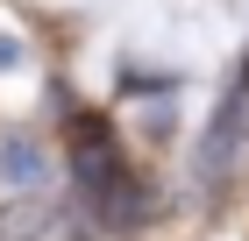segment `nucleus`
Segmentation results:
<instances>
[{"mask_svg":"<svg viewBox=\"0 0 249 241\" xmlns=\"http://www.w3.org/2000/svg\"><path fill=\"white\" fill-rule=\"evenodd\" d=\"M57 227V206L43 199V192H15V199H0V241H43Z\"/></svg>","mask_w":249,"mask_h":241,"instance_id":"nucleus-1","label":"nucleus"},{"mask_svg":"<svg viewBox=\"0 0 249 241\" xmlns=\"http://www.w3.org/2000/svg\"><path fill=\"white\" fill-rule=\"evenodd\" d=\"M0 170H7V177H36V170H43L36 142H7V156H0Z\"/></svg>","mask_w":249,"mask_h":241,"instance_id":"nucleus-2","label":"nucleus"},{"mask_svg":"<svg viewBox=\"0 0 249 241\" xmlns=\"http://www.w3.org/2000/svg\"><path fill=\"white\" fill-rule=\"evenodd\" d=\"M15 57H21V50H15V43H7V36H0V71H7V64H15Z\"/></svg>","mask_w":249,"mask_h":241,"instance_id":"nucleus-3","label":"nucleus"}]
</instances>
